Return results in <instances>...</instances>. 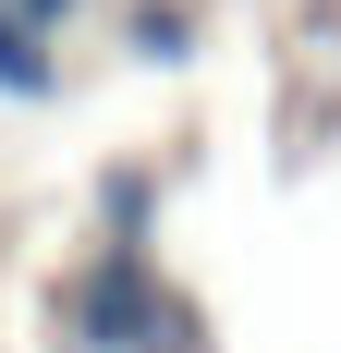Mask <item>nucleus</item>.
Listing matches in <instances>:
<instances>
[{
	"label": "nucleus",
	"mask_w": 341,
	"mask_h": 353,
	"mask_svg": "<svg viewBox=\"0 0 341 353\" xmlns=\"http://www.w3.org/2000/svg\"><path fill=\"white\" fill-rule=\"evenodd\" d=\"M73 341L86 353H207L195 341V305L159 281V256L122 244L110 232L98 256H86V281H73Z\"/></svg>",
	"instance_id": "1"
},
{
	"label": "nucleus",
	"mask_w": 341,
	"mask_h": 353,
	"mask_svg": "<svg viewBox=\"0 0 341 353\" xmlns=\"http://www.w3.org/2000/svg\"><path fill=\"white\" fill-rule=\"evenodd\" d=\"M49 85H61V61H49V37H37L25 12L0 0V98H49Z\"/></svg>",
	"instance_id": "2"
},
{
	"label": "nucleus",
	"mask_w": 341,
	"mask_h": 353,
	"mask_svg": "<svg viewBox=\"0 0 341 353\" xmlns=\"http://www.w3.org/2000/svg\"><path fill=\"white\" fill-rule=\"evenodd\" d=\"M195 49V0H146L135 12V61H183Z\"/></svg>",
	"instance_id": "3"
},
{
	"label": "nucleus",
	"mask_w": 341,
	"mask_h": 353,
	"mask_svg": "<svg viewBox=\"0 0 341 353\" xmlns=\"http://www.w3.org/2000/svg\"><path fill=\"white\" fill-rule=\"evenodd\" d=\"M12 12H25V25H37V37H61V25H73V12H86V0H12Z\"/></svg>",
	"instance_id": "4"
}]
</instances>
